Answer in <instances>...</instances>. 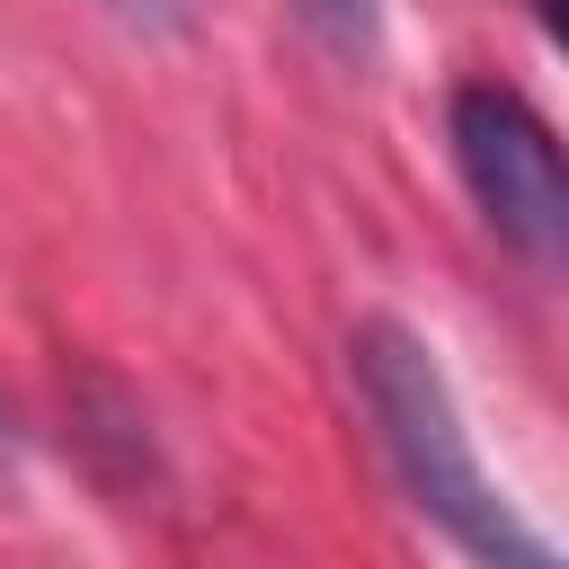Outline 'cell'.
I'll use <instances>...</instances> for the list:
<instances>
[{"instance_id":"5","label":"cell","mask_w":569,"mask_h":569,"mask_svg":"<svg viewBox=\"0 0 569 569\" xmlns=\"http://www.w3.org/2000/svg\"><path fill=\"white\" fill-rule=\"evenodd\" d=\"M9 453H18V436H9V418H0V462H9Z\"/></svg>"},{"instance_id":"4","label":"cell","mask_w":569,"mask_h":569,"mask_svg":"<svg viewBox=\"0 0 569 569\" xmlns=\"http://www.w3.org/2000/svg\"><path fill=\"white\" fill-rule=\"evenodd\" d=\"M124 27H142V36H160V27H187V0H107Z\"/></svg>"},{"instance_id":"3","label":"cell","mask_w":569,"mask_h":569,"mask_svg":"<svg viewBox=\"0 0 569 569\" xmlns=\"http://www.w3.org/2000/svg\"><path fill=\"white\" fill-rule=\"evenodd\" d=\"M302 9H311V27H320L338 53H356V62H365L373 36H382V0H302Z\"/></svg>"},{"instance_id":"1","label":"cell","mask_w":569,"mask_h":569,"mask_svg":"<svg viewBox=\"0 0 569 569\" xmlns=\"http://www.w3.org/2000/svg\"><path fill=\"white\" fill-rule=\"evenodd\" d=\"M347 356H356V391H365V409H373V436H382L409 507H418L427 525H445L480 569H560V551H551V542L507 507V489L480 471L471 427H462V409H453V382H445L436 347H427L418 329H400V320H365V329L347 338Z\"/></svg>"},{"instance_id":"2","label":"cell","mask_w":569,"mask_h":569,"mask_svg":"<svg viewBox=\"0 0 569 569\" xmlns=\"http://www.w3.org/2000/svg\"><path fill=\"white\" fill-rule=\"evenodd\" d=\"M453 160H462V187L489 213V231L516 258L560 267V249H569V169H560L551 124L516 89H498V80L453 89Z\"/></svg>"}]
</instances>
